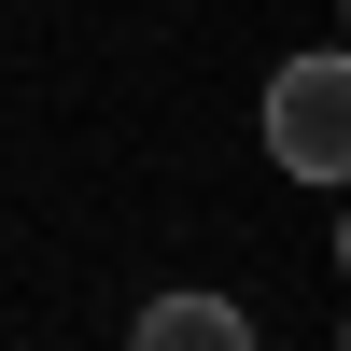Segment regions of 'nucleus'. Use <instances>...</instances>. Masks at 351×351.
Segmentation results:
<instances>
[{"mask_svg": "<svg viewBox=\"0 0 351 351\" xmlns=\"http://www.w3.org/2000/svg\"><path fill=\"white\" fill-rule=\"evenodd\" d=\"M267 155L295 169V183H351V56L267 71Z\"/></svg>", "mask_w": 351, "mask_h": 351, "instance_id": "f257e3e1", "label": "nucleus"}, {"mask_svg": "<svg viewBox=\"0 0 351 351\" xmlns=\"http://www.w3.org/2000/svg\"><path fill=\"white\" fill-rule=\"evenodd\" d=\"M127 351H253V324H239V295H155L127 324Z\"/></svg>", "mask_w": 351, "mask_h": 351, "instance_id": "f03ea898", "label": "nucleus"}]
</instances>
